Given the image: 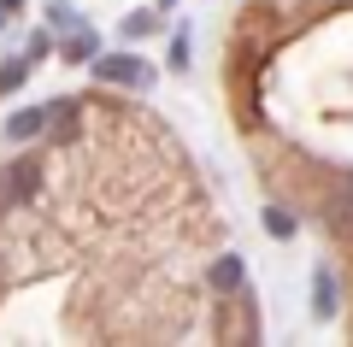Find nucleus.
Wrapping results in <instances>:
<instances>
[{
	"instance_id": "nucleus-1",
	"label": "nucleus",
	"mask_w": 353,
	"mask_h": 347,
	"mask_svg": "<svg viewBox=\"0 0 353 347\" xmlns=\"http://www.w3.org/2000/svg\"><path fill=\"white\" fill-rule=\"evenodd\" d=\"M88 71H94V83H118V88H153V77H159L141 53H94Z\"/></svg>"
},
{
	"instance_id": "nucleus-2",
	"label": "nucleus",
	"mask_w": 353,
	"mask_h": 347,
	"mask_svg": "<svg viewBox=\"0 0 353 347\" xmlns=\"http://www.w3.org/2000/svg\"><path fill=\"white\" fill-rule=\"evenodd\" d=\"M336 312H341V277H336V265L324 259V265L312 271V318H318V324H330Z\"/></svg>"
},
{
	"instance_id": "nucleus-3",
	"label": "nucleus",
	"mask_w": 353,
	"mask_h": 347,
	"mask_svg": "<svg viewBox=\"0 0 353 347\" xmlns=\"http://www.w3.org/2000/svg\"><path fill=\"white\" fill-rule=\"evenodd\" d=\"M53 53H59L65 65H88L94 53H101V36L88 24H77V30H65V36H53Z\"/></svg>"
},
{
	"instance_id": "nucleus-4",
	"label": "nucleus",
	"mask_w": 353,
	"mask_h": 347,
	"mask_svg": "<svg viewBox=\"0 0 353 347\" xmlns=\"http://www.w3.org/2000/svg\"><path fill=\"white\" fill-rule=\"evenodd\" d=\"M206 283H212L218 295H241V288H248V265H241V253H224V259H212Z\"/></svg>"
},
{
	"instance_id": "nucleus-5",
	"label": "nucleus",
	"mask_w": 353,
	"mask_h": 347,
	"mask_svg": "<svg viewBox=\"0 0 353 347\" xmlns=\"http://www.w3.org/2000/svg\"><path fill=\"white\" fill-rule=\"evenodd\" d=\"M30 188H36V165H30V159H18L12 171L0 177V206H24V200H30Z\"/></svg>"
},
{
	"instance_id": "nucleus-6",
	"label": "nucleus",
	"mask_w": 353,
	"mask_h": 347,
	"mask_svg": "<svg viewBox=\"0 0 353 347\" xmlns=\"http://www.w3.org/2000/svg\"><path fill=\"white\" fill-rule=\"evenodd\" d=\"M41 130H48V106H18L6 118V141H36Z\"/></svg>"
},
{
	"instance_id": "nucleus-7",
	"label": "nucleus",
	"mask_w": 353,
	"mask_h": 347,
	"mask_svg": "<svg viewBox=\"0 0 353 347\" xmlns=\"http://www.w3.org/2000/svg\"><path fill=\"white\" fill-rule=\"evenodd\" d=\"M189 59H194V30L176 24L171 30V53H165V71H189Z\"/></svg>"
},
{
	"instance_id": "nucleus-8",
	"label": "nucleus",
	"mask_w": 353,
	"mask_h": 347,
	"mask_svg": "<svg viewBox=\"0 0 353 347\" xmlns=\"http://www.w3.org/2000/svg\"><path fill=\"white\" fill-rule=\"evenodd\" d=\"M159 24H165V12H159V6H136V12L124 18V41H141V36H153Z\"/></svg>"
},
{
	"instance_id": "nucleus-9",
	"label": "nucleus",
	"mask_w": 353,
	"mask_h": 347,
	"mask_svg": "<svg viewBox=\"0 0 353 347\" xmlns=\"http://www.w3.org/2000/svg\"><path fill=\"white\" fill-rule=\"evenodd\" d=\"M259 218H265V236H271V241H289L294 230H301V218H294L289 206H265Z\"/></svg>"
},
{
	"instance_id": "nucleus-10",
	"label": "nucleus",
	"mask_w": 353,
	"mask_h": 347,
	"mask_svg": "<svg viewBox=\"0 0 353 347\" xmlns=\"http://www.w3.org/2000/svg\"><path fill=\"white\" fill-rule=\"evenodd\" d=\"M30 83V53L24 59H0V95H12V88Z\"/></svg>"
},
{
	"instance_id": "nucleus-11",
	"label": "nucleus",
	"mask_w": 353,
	"mask_h": 347,
	"mask_svg": "<svg viewBox=\"0 0 353 347\" xmlns=\"http://www.w3.org/2000/svg\"><path fill=\"white\" fill-rule=\"evenodd\" d=\"M77 24H83V18H77L71 0H48V30L53 36H65V30H77Z\"/></svg>"
},
{
	"instance_id": "nucleus-12",
	"label": "nucleus",
	"mask_w": 353,
	"mask_h": 347,
	"mask_svg": "<svg viewBox=\"0 0 353 347\" xmlns=\"http://www.w3.org/2000/svg\"><path fill=\"white\" fill-rule=\"evenodd\" d=\"M24 53H30V65H36V59H48V53H53V30H36V36L24 41Z\"/></svg>"
},
{
	"instance_id": "nucleus-13",
	"label": "nucleus",
	"mask_w": 353,
	"mask_h": 347,
	"mask_svg": "<svg viewBox=\"0 0 353 347\" xmlns=\"http://www.w3.org/2000/svg\"><path fill=\"white\" fill-rule=\"evenodd\" d=\"M12 12H24V0H0V18H12Z\"/></svg>"
},
{
	"instance_id": "nucleus-14",
	"label": "nucleus",
	"mask_w": 353,
	"mask_h": 347,
	"mask_svg": "<svg viewBox=\"0 0 353 347\" xmlns=\"http://www.w3.org/2000/svg\"><path fill=\"white\" fill-rule=\"evenodd\" d=\"M153 6H159V12H171V6H176V0H153Z\"/></svg>"
}]
</instances>
